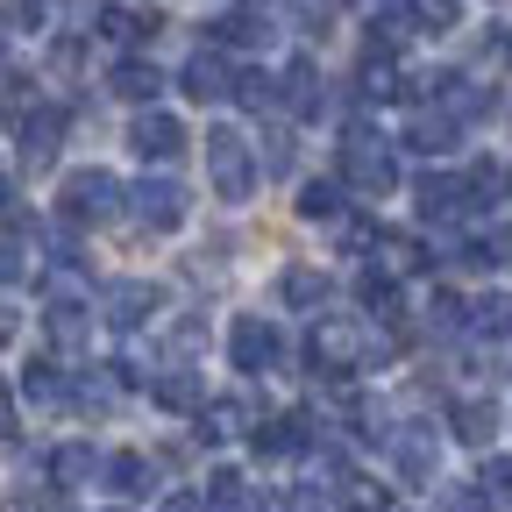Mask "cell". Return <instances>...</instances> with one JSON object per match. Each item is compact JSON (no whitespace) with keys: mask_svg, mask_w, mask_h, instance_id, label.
<instances>
[{"mask_svg":"<svg viewBox=\"0 0 512 512\" xmlns=\"http://www.w3.org/2000/svg\"><path fill=\"white\" fill-rule=\"evenodd\" d=\"M505 185H512V178H505V164H470V192H477V207H484V200H505Z\"/></svg>","mask_w":512,"mask_h":512,"instance_id":"e575fe53","label":"cell"},{"mask_svg":"<svg viewBox=\"0 0 512 512\" xmlns=\"http://www.w3.org/2000/svg\"><path fill=\"white\" fill-rule=\"evenodd\" d=\"M185 214H192V192H185L178 178H143V185H136V221H143L150 235H178Z\"/></svg>","mask_w":512,"mask_h":512,"instance_id":"5b68a950","label":"cell"},{"mask_svg":"<svg viewBox=\"0 0 512 512\" xmlns=\"http://www.w3.org/2000/svg\"><path fill=\"white\" fill-rule=\"evenodd\" d=\"M278 100H285L299 121H313L320 107H328V79H320V64H313V57H292V64H285V79H278Z\"/></svg>","mask_w":512,"mask_h":512,"instance_id":"30bf717a","label":"cell"},{"mask_svg":"<svg viewBox=\"0 0 512 512\" xmlns=\"http://www.w3.org/2000/svg\"><path fill=\"white\" fill-rule=\"evenodd\" d=\"M406 15H413V29H456L463 22V0H406Z\"/></svg>","mask_w":512,"mask_h":512,"instance_id":"4316f807","label":"cell"},{"mask_svg":"<svg viewBox=\"0 0 512 512\" xmlns=\"http://www.w3.org/2000/svg\"><path fill=\"white\" fill-rule=\"evenodd\" d=\"M157 22H143V15H128V8H100V36L107 43H143Z\"/></svg>","mask_w":512,"mask_h":512,"instance_id":"4dcf8cb0","label":"cell"},{"mask_svg":"<svg viewBox=\"0 0 512 512\" xmlns=\"http://www.w3.org/2000/svg\"><path fill=\"white\" fill-rule=\"evenodd\" d=\"M22 399H36V406H72V392H64V377H57V363H29L22 370Z\"/></svg>","mask_w":512,"mask_h":512,"instance_id":"7402d4cb","label":"cell"},{"mask_svg":"<svg viewBox=\"0 0 512 512\" xmlns=\"http://www.w3.org/2000/svg\"><path fill=\"white\" fill-rule=\"evenodd\" d=\"M448 434L470 441V448H491L498 441V406L491 399H456V406H448Z\"/></svg>","mask_w":512,"mask_h":512,"instance_id":"ac0fdd59","label":"cell"},{"mask_svg":"<svg viewBox=\"0 0 512 512\" xmlns=\"http://www.w3.org/2000/svg\"><path fill=\"white\" fill-rule=\"evenodd\" d=\"M470 320H477V335H484V342H512V299H477Z\"/></svg>","mask_w":512,"mask_h":512,"instance_id":"83f0119b","label":"cell"},{"mask_svg":"<svg viewBox=\"0 0 512 512\" xmlns=\"http://www.w3.org/2000/svg\"><path fill=\"white\" fill-rule=\"evenodd\" d=\"M150 399H157L164 413H192V406H207V392H200V377H192V370H164V377H150Z\"/></svg>","mask_w":512,"mask_h":512,"instance_id":"ffe728a7","label":"cell"},{"mask_svg":"<svg viewBox=\"0 0 512 512\" xmlns=\"http://www.w3.org/2000/svg\"><path fill=\"white\" fill-rule=\"evenodd\" d=\"M484 491L512 505V456H498V463H484Z\"/></svg>","mask_w":512,"mask_h":512,"instance_id":"74e56055","label":"cell"},{"mask_svg":"<svg viewBox=\"0 0 512 512\" xmlns=\"http://www.w3.org/2000/svg\"><path fill=\"white\" fill-rule=\"evenodd\" d=\"M200 434H207V448L235 441V434H242V406H235V399H214V406H200Z\"/></svg>","mask_w":512,"mask_h":512,"instance_id":"d4e9b609","label":"cell"},{"mask_svg":"<svg viewBox=\"0 0 512 512\" xmlns=\"http://www.w3.org/2000/svg\"><path fill=\"white\" fill-rule=\"evenodd\" d=\"M15 434V399H8V384H0V441Z\"/></svg>","mask_w":512,"mask_h":512,"instance_id":"b9f144b4","label":"cell"},{"mask_svg":"<svg viewBox=\"0 0 512 512\" xmlns=\"http://www.w3.org/2000/svg\"><path fill=\"white\" fill-rule=\"evenodd\" d=\"M43 320H50V335H57V342H86V306H79L72 292H50Z\"/></svg>","mask_w":512,"mask_h":512,"instance_id":"cb8c5ba5","label":"cell"},{"mask_svg":"<svg viewBox=\"0 0 512 512\" xmlns=\"http://www.w3.org/2000/svg\"><path fill=\"white\" fill-rule=\"evenodd\" d=\"M342 185L363 192V200H384V192L399 185V157H392V143H384L370 121L342 128Z\"/></svg>","mask_w":512,"mask_h":512,"instance_id":"6da1fadb","label":"cell"},{"mask_svg":"<svg viewBox=\"0 0 512 512\" xmlns=\"http://www.w3.org/2000/svg\"><path fill=\"white\" fill-rule=\"evenodd\" d=\"M107 93H114V100H136V107H150V100L164 93V72H157L150 57H121L114 72H107Z\"/></svg>","mask_w":512,"mask_h":512,"instance_id":"2e32d148","label":"cell"},{"mask_svg":"<svg viewBox=\"0 0 512 512\" xmlns=\"http://www.w3.org/2000/svg\"><path fill=\"white\" fill-rule=\"evenodd\" d=\"M128 150H136V157H150V164H171V157H185V128H178V114H164V107H143L136 121H128Z\"/></svg>","mask_w":512,"mask_h":512,"instance_id":"52a82bcc","label":"cell"},{"mask_svg":"<svg viewBox=\"0 0 512 512\" xmlns=\"http://www.w3.org/2000/svg\"><path fill=\"white\" fill-rule=\"evenodd\" d=\"M278 299H285V306H299V313H313L320 299H328V271H313V264H292V271L278 278Z\"/></svg>","mask_w":512,"mask_h":512,"instance_id":"44dd1931","label":"cell"},{"mask_svg":"<svg viewBox=\"0 0 512 512\" xmlns=\"http://www.w3.org/2000/svg\"><path fill=\"white\" fill-rule=\"evenodd\" d=\"M363 93H370V100H392V93H399V64L384 57V50L363 57Z\"/></svg>","mask_w":512,"mask_h":512,"instance_id":"f546056e","label":"cell"},{"mask_svg":"<svg viewBox=\"0 0 512 512\" xmlns=\"http://www.w3.org/2000/svg\"><path fill=\"white\" fill-rule=\"evenodd\" d=\"M43 15H50V0H15V22L22 29H43Z\"/></svg>","mask_w":512,"mask_h":512,"instance_id":"60d3db41","label":"cell"},{"mask_svg":"<svg viewBox=\"0 0 512 512\" xmlns=\"http://www.w3.org/2000/svg\"><path fill=\"white\" fill-rule=\"evenodd\" d=\"M121 207H128V192H121L114 171H72L64 192H57V221L64 228H107Z\"/></svg>","mask_w":512,"mask_h":512,"instance_id":"7a4b0ae2","label":"cell"},{"mask_svg":"<svg viewBox=\"0 0 512 512\" xmlns=\"http://www.w3.org/2000/svg\"><path fill=\"white\" fill-rule=\"evenodd\" d=\"M249 448H256V456H306V448H313V413H285V420H264V427H256L249 434Z\"/></svg>","mask_w":512,"mask_h":512,"instance_id":"8fae6325","label":"cell"},{"mask_svg":"<svg viewBox=\"0 0 512 512\" xmlns=\"http://www.w3.org/2000/svg\"><path fill=\"white\" fill-rule=\"evenodd\" d=\"M299 221H313V228H342V178H313V185H299Z\"/></svg>","mask_w":512,"mask_h":512,"instance_id":"d6986e66","label":"cell"},{"mask_svg":"<svg viewBox=\"0 0 512 512\" xmlns=\"http://www.w3.org/2000/svg\"><path fill=\"white\" fill-rule=\"evenodd\" d=\"M214 43H264V22H256V15H221Z\"/></svg>","mask_w":512,"mask_h":512,"instance_id":"d590c367","label":"cell"},{"mask_svg":"<svg viewBox=\"0 0 512 512\" xmlns=\"http://www.w3.org/2000/svg\"><path fill=\"white\" fill-rule=\"evenodd\" d=\"M178 86H185L192 100H228V93H235V72H228L221 50H192L185 72H178Z\"/></svg>","mask_w":512,"mask_h":512,"instance_id":"7c38bea8","label":"cell"},{"mask_svg":"<svg viewBox=\"0 0 512 512\" xmlns=\"http://www.w3.org/2000/svg\"><path fill=\"white\" fill-rule=\"evenodd\" d=\"M207 178H214V192L228 207H242L256 192V157H249V143L235 128H207Z\"/></svg>","mask_w":512,"mask_h":512,"instance_id":"3957f363","label":"cell"},{"mask_svg":"<svg viewBox=\"0 0 512 512\" xmlns=\"http://www.w3.org/2000/svg\"><path fill=\"white\" fill-rule=\"evenodd\" d=\"M235 100H242L249 114H271V107H278V79H271V72H235Z\"/></svg>","mask_w":512,"mask_h":512,"instance_id":"484cf974","label":"cell"},{"mask_svg":"<svg viewBox=\"0 0 512 512\" xmlns=\"http://www.w3.org/2000/svg\"><path fill=\"white\" fill-rule=\"evenodd\" d=\"M392 470L406 484H434V434L427 427H399L392 434Z\"/></svg>","mask_w":512,"mask_h":512,"instance_id":"9a60e30c","label":"cell"},{"mask_svg":"<svg viewBox=\"0 0 512 512\" xmlns=\"http://www.w3.org/2000/svg\"><path fill=\"white\" fill-rule=\"evenodd\" d=\"M107 484H114L121 498H143V491L157 484V470H150V456H107Z\"/></svg>","mask_w":512,"mask_h":512,"instance_id":"603a6c76","label":"cell"},{"mask_svg":"<svg viewBox=\"0 0 512 512\" xmlns=\"http://www.w3.org/2000/svg\"><path fill=\"white\" fill-rule=\"evenodd\" d=\"M22 278H36V256H29L22 235H8L0 242V285H22Z\"/></svg>","mask_w":512,"mask_h":512,"instance_id":"1f68e13d","label":"cell"},{"mask_svg":"<svg viewBox=\"0 0 512 512\" xmlns=\"http://www.w3.org/2000/svg\"><path fill=\"white\" fill-rule=\"evenodd\" d=\"M356 292H363V306H370V313H384V320L399 313V285H392V278H377V271H370V278H363Z\"/></svg>","mask_w":512,"mask_h":512,"instance_id":"836d02e7","label":"cell"},{"mask_svg":"<svg viewBox=\"0 0 512 512\" xmlns=\"http://www.w3.org/2000/svg\"><path fill=\"white\" fill-rule=\"evenodd\" d=\"M93 477H107V463L93 456V441H64L57 456H50V484H57V491H79V484H93Z\"/></svg>","mask_w":512,"mask_h":512,"instance_id":"e0dca14e","label":"cell"},{"mask_svg":"<svg viewBox=\"0 0 512 512\" xmlns=\"http://www.w3.org/2000/svg\"><path fill=\"white\" fill-rule=\"evenodd\" d=\"M157 306H164V292H157V285L121 278V285H107V328H150Z\"/></svg>","mask_w":512,"mask_h":512,"instance_id":"9c48e42d","label":"cell"},{"mask_svg":"<svg viewBox=\"0 0 512 512\" xmlns=\"http://www.w3.org/2000/svg\"><path fill=\"white\" fill-rule=\"evenodd\" d=\"M463 320H470V306L456 292H434L427 299V335H463Z\"/></svg>","mask_w":512,"mask_h":512,"instance_id":"f1b7e54d","label":"cell"},{"mask_svg":"<svg viewBox=\"0 0 512 512\" xmlns=\"http://www.w3.org/2000/svg\"><path fill=\"white\" fill-rule=\"evenodd\" d=\"M164 512H214V498H200V491H171Z\"/></svg>","mask_w":512,"mask_h":512,"instance_id":"f35d334b","label":"cell"},{"mask_svg":"<svg viewBox=\"0 0 512 512\" xmlns=\"http://www.w3.org/2000/svg\"><path fill=\"white\" fill-rule=\"evenodd\" d=\"M57 143H64V114H57V107L22 114V164H29V171H43V164L57 157Z\"/></svg>","mask_w":512,"mask_h":512,"instance_id":"5bb4252c","label":"cell"},{"mask_svg":"<svg viewBox=\"0 0 512 512\" xmlns=\"http://www.w3.org/2000/svg\"><path fill=\"white\" fill-rule=\"evenodd\" d=\"M441 512H491V498H484V491H448Z\"/></svg>","mask_w":512,"mask_h":512,"instance_id":"ab89813d","label":"cell"},{"mask_svg":"<svg viewBox=\"0 0 512 512\" xmlns=\"http://www.w3.org/2000/svg\"><path fill=\"white\" fill-rule=\"evenodd\" d=\"M306 356H313V370H328V384H342L356 363H370V335L356 328V320H313Z\"/></svg>","mask_w":512,"mask_h":512,"instance_id":"277c9868","label":"cell"},{"mask_svg":"<svg viewBox=\"0 0 512 512\" xmlns=\"http://www.w3.org/2000/svg\"><path fill=\"white\" fill-rule=\"evenodd\" d=\"M420 214H427V228H448V221L477 214L470 178H456V171H427V178H420Z\"/></svg>","mask_w":512,"mask_h":512,"instance_id":"8992f818","label":"cell"},{"mask_svg":"<svg viewBox=\"0 0 512 512\" xmlns=\"http://www.w3.org/2000/svg\"><path fill=\"white\" fill-rule=\"evenodd\" d=\"M456 143H463V121L448 114V107H434V114H413V121H406V150H413V157H448Z\"/></svg>","mask_w":512,"mask_h":512,"instance_id":"4fadbf2b","label":"cell"},{"mask_svg":"<svg viewBox=\"0 0 512 512\" xmlns=\"http://www.w3.org/2000/svg\"><path fill=\"white\" fill-rule=\"evenodd\" d=\"M342 505H349V512H392V491L370 484V477H349V484H342Z\"/></svg>","mask_w":512,"mask_h":512,"instance_id":"d6a6232c","label":"cell"},{"mask_svg":"<svg viewBox=\"0 0 512 512\" xmlns=\"http://www.w3.org/2000/svg\"><path fill=\"white\" fill-rule=\"evenodd\" d=\"M8 342H15V313H8V306H0V349H8Z\"/></svg>","mask_w":512,"mask_h":512,"instance_id":"7bdbcfd3","label":"cell"},{"mask_svg":"<svg viewBox=\"0 0 512 512\" xmlns=\"http://www.w3.org/2000/svg\"><path fill=\"white\" fill-rule=\"evenodd\" d=\"M278 356H285V342H278V328H264V320H235V328H228V363L242 377L278 370Z\"/></svg>","mask_w":512,"mask_h":512,"instance_id":"ba28073f","label":"cell"},{"mask_svg":"<svg viewBox=\"0 0 512 512\" xmlns=\"http://www.w3.org/2000/svg\"><path fill=\"white\" fill-rule=\"evenodd\" d=\"M264 171H292V128H264Z\"/></svg>","mask_w":512,"mask_h":512,"instance_id":"8d00e7d4","label":"cell"}]
</instances>
